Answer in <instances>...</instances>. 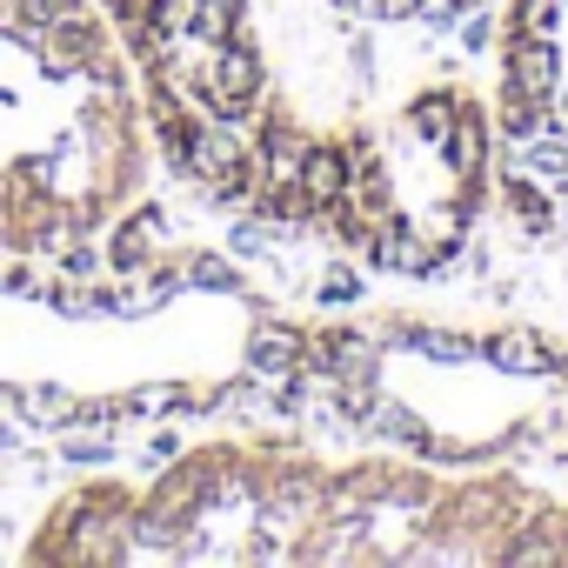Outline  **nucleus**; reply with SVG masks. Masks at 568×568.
Masks as SVG:
<instances>
[{"label":"nucleus","mask_w":568,"mask_h":568,"mask_svg":"<svg viewBox=\"0 0 568 568\" xmlns=\"http://www.w3.org/2000/svg\"><path fill=\"white\" fill-rule=\"evenodd\" d=\"M41 568H568L561 495L315 428H227L148 475H94L21 541Z\"/></svg>","instance_id":"1"},{"label":"nucleus","mask_w":568,"mask_h":568,"mask_svg":"<svg viewBox=\"0 0 568 568\" xmlns=\"http://www.w3.org/2000/svg\"><path fill=\"white\" fill-rule=\"evenodd\" d=\"M501 148L475 81L428 74L388 108L308 114L281 94L207 201L308 227L375 274H442L495 201Z\"/></svg>","instance_id":"2"},{"label":"nucleus","mask_w":568,"mask_h":568,"mask_svg":"<svg viewBox=\"0 0 568 568\" xmlns=\"http://www.w3.org/2000/svg\"><path fill=\"white\" fill-rule=\"evenodd\" d=\"M247 375L288 388L315 435L481 468L568 435V342L535 322L462 315H274Z\"/></svg>","instance_id":"3"},{"label":"nucleus","mask_w":568,"mask_h":568,"mask_svg":"<svg viewBox=\"0 0 568 568\" xmlns=\"http://www.w3.org/2000/svg\"><path fill=\"white\" fill-rule=\"evenodd\" d=\"M154 161L148 94L101 0H0V254L94 267Z\"/></svg>","instance_id":"4"},{"label":"nucleus","mask_w":568,"mask_h":568,"mask_svg":"<svg viewBox=\"0 0 568 568\" xmlns=\"http://www.w3.org/2000/svg\"><path fill=\"white\" fill-rule=\"evenodd\" d=\"M267 308L207 254L48 267L0 254V395L61 415L174 402L247 375Z\"/></svg>","instance_id":"5"},{"label":"nucleus","mask_w":568,"mask_h":568,"mask_svg":"<svg viewBox=\"0 0 568 568\" xmlns=\"http://www.w3.org/2000/svg\"><path fill=\"white\" fill-rule=\"evenodd\" d=\"M148 94L161 161L201 194L221 181L247 128L288 94L274 81L247 0H101Z\"/></svg>","instance_id":"6"},{"label":"nucleus","mask_w":568,"mask_h":568,"mask_svg":"<svg viewBox=\"0 0 568 568\" xmlns=\"http://www.w3.org/2000/svg\"><path fill=\"white\" fill-rule=\"evenodd\" d=\"M481 101L501 168L521 187L541 168L555 201L568 187V0H495Z\"/></svg>","instance_id":"7"},{"label":"nucleus","mask_w":568,"mask_h":568,"mask_svg":"<svg viewBox=\"0 0 568 568\" xmlns=\"http://www.w3.org/2000/svg\"><path fill=\"white\" fill-rule=\"evenodd\" d=\"M335 14L368 21V28H448L462 14H475L481 0H328Z\"/></svg>","instance_id":"8"},{"label":"nucleus","mask_w":568,"mask_h":568,"mask_svg":"<svg viewBox=\"0 0 568 568\" xmlns=\"http://www.w3.org/2000/svg\"><path fill=\"white\" fill-rule=\"evenodd\" d=\"M561 515H568V495H561Z\"/></svg>","instance_id":"9"}]
</instances>
